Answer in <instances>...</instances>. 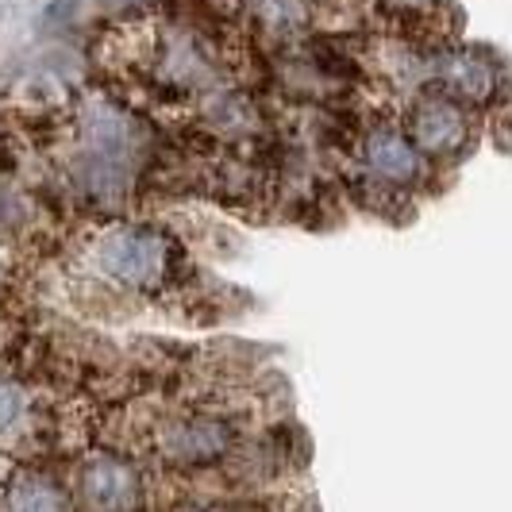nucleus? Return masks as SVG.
<instances>
[{"instance_id":"nucleus-6","label":"nucleus","mask_w":512,"mask_h":512,"mask_svg":"<svg viewBox=\"0 0 512 512\" xmlns=\"http://www.w3.org/2000/svg\"><path fill=\"white\" fill-rule=\"evenodd\" d=\"M81 493L93 512H135L139 509V474L124 459L101 455L81 470Z\"/></svg>"},{"instance_id":"nucleus-3","label":"nucleus","mask_w":512,"mask_h":512,"mask_svg":"<svg viewBox=\"0 0 512 512\" xmlns=\"http://www.w3.org/2000/svg\"><path fill=\"white\" fill-rule=\"evenodd\" d=\"M432 89L455 97L466 108H486V104L505 101L509 77H505V66L486 47H459V51H443L436 58Z\"/></svg>"},{"instance_id":"nucleus-2","label":"nucleus","mask_w":512,"mask_h":512,"mask_svg":"<svg viewBox=\"0 0 512 512\" xmlns=\"http://www.w3.org/2000/svg\"><path fill=\"white\" fill-rule=\"evenodd\" d=\"M97 266L120 285L154 289L178 270V243L166 239L162 231L147 228L108 231L97 243Z\"/></svg>"},{"instance_id":"nucleus-8","label":"nucleus","mask_w":512,"mask_h":512,"mask_svg":"<svg viewBox=\"0 0 512 512\" xmlns=\"http://www.w3.org/2000/svg\"><path fill=\"white\" fill-rule=\"evenodd\" d=\"M20 412H24V393L12 382L0 378V432H8L20 420Z\"/></svg>"},{"instance_id":"nucleus-5","label":"nucleus","mask_w":512,"mask_h":512,"mask_svg":"<svg viewBox=\"0 0 512 512\" xmlns=\"http://www.w3.org/2000/svg\"><path fill=\"white\" fill-rule=\"evenodd\" d=\"M235 447V428L220 416H185L174 420L162 439H158V451L162 459L185 466V470H197V466H212L220 462Z\"/></svg>"},{"instance_id":"nucleus-7","label":"nucleus","mask_w":512,"mask_h":512,"mask_svg":"<svg viewBox=\"0 0 512 512\" xmlns=\"http://www.w3.org/2000/svg\"><path fill=\"white\" fill-rule=\"evenodd\" d=\"M8 512H70V501L54 482L31 478L8 493Z\"/></svg>"},{"instance_id":"nucleus-10","label":"nucleus","mask_w":512,"mask_h":512,"mask_svg":"<svg viewBox=\"0 0 512 512\" xmlns=\"http://www.w3.org/2000/svg\"><path fill=\"white\" fill-rule=\"evenodd\" d=\"M189 512H224V509H189Z\"/></svg>"},{"instance_id":"nucleus-9","label":"nucleus","mask_w":512,"mask_h":512,"mask_svg":"<svg viewBox=\"0 0 512 512\" xmlns=\"http://www.w3.org/2000/svg\"><path fill=\"white\" fill-rule=\"evenodd\" d=\"M116 4H124V8H128V4H143V0H116Z\"/></svg>"},{"instance_id":"nucleus-4","label":"nucleus","mask_w":512,"mask_h":512,"mask_svg":"<svg viewBox=\"0 0 512 512\" xmlns=\"http://www.w3.org/2000/svg\"><path fill=\"white\" fill-rule=\"evenodd\" d=\"M362 166L378 185L397 193H409L428 181V158L412 143L409 131L397 124H378L362 135Z\"/></svg>"},{"instance_id":"nucleus-1","label":"nucleus","mask_w":512,"mask_h":512,"mask_svg":"<svg viewBox=\"0 0 512 512\" xmlns=\"http://www.w3.org/2000/svg\"><path fill=\"white\" fill-rule=\"evenodd\" d=\"M405 131L412 135V143L420 147V154L428 162H439V166L462 162L466 154L474 151V143H478L474 108H466L462 101L439 93V89H424L409 104Z\"/></svg>"}]
</instances>
